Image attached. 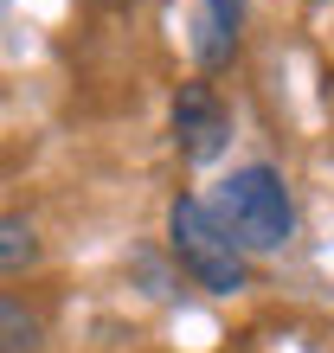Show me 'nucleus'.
Here are the masks:
<instances>
[{"label": "nucleus", "mask_w": 334, "mask_h": 353, "mask_svg": "<svg viewBox=\"0 0 334 353\" xmlns=\"http://www.w3.org/2000/svg\"><path fill=\"white\" fill-rule=\"evenodd\" d=\"M32 263H39V232L19 212H0V276H19Z\"/></svg>", "instance_id": "5"}, {"label": "nucleus", "mask_w": 334, "mask_h": 353, "mask_svg": "<svg viewBox=\"0 0 334 353\" xmlns=\"http://www.w3.org/2000/svg\"><path fill=\"white\" fill-rule=\"evenodd\" d=\"M167 244H174L180 270L213 296H238L244 289V251L225 238V225L206 212V199H174L167 205Z\"/></svg>", "instance_id": "2"}, {"label": "nucleus", "mask_w": 334, "mask_h": 353, "mask_svg": "<svg viewBox=\"0 0 334 353\" xmlns=\"http://www.w3.org/2000/svg\"><path fill=\"white\" fill-rule=\"evenodd\" d=\"M232 141V110L213 84H180L174 97V148L186 161H219Z\"/></svg>", "instance_id": "3"}, {"label": "nucleus", "mask_w": 334, "mask_h": 353, "mask_svg": "<svg viewBox=\"0 0 334 353\" xmlns=\"http://www.w3.org/2000/svg\"><path fill=\"white\" fill-rule=\"evenodd\" d=\"M206 212L225 225V238L238 251H283L296 238V205H289V186L270 161H250V168L225 174L219 193L206 199Z\"/></svg>", "instance_id": "1"}, {"label": "nucleus", "mask_w": 334, "mask_h": 353, "mask_svg": "<svg viewBox=\"0 0 334 353\" xmlns=\"http://www.w3.org/2000/svg\"><path fill=\"white\" fill-rule=\"evenodd\" d=\"M238 26H244V0H206V46H199L206 65L238 46Z\"/></svg>", "instance_id": "6"}, {"label": "nucleus", "mask_w": 334, "mask_h": 353, "mask_svg": "<svg viewBox=\"0 0 334 353\" xmlns=\"http://www.w3.org/2000/svg\"><path fill=\"white\" fill-rule=\"evenodd\" d=\"M46 347V315L0 289V353H39Z\"/></svg>", "instance_id": "4"}]
</instances>
